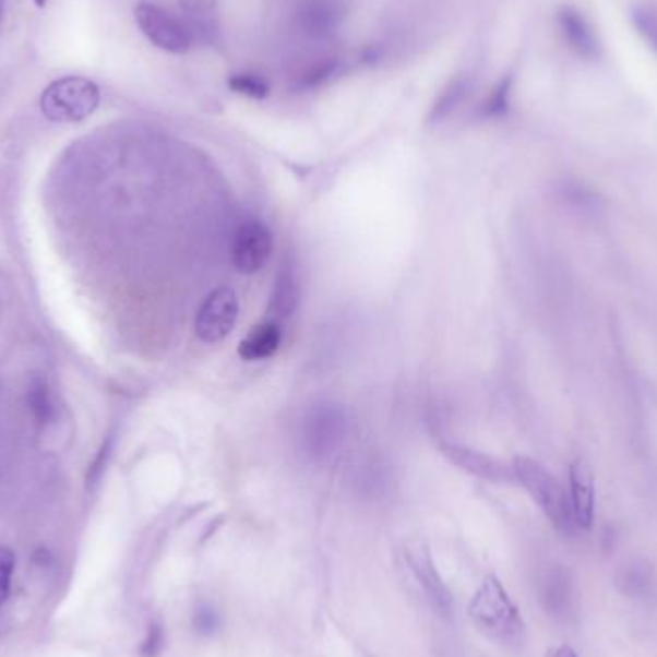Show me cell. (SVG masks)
Instances as JSON below:
<instances>
[{"label": "cell", "mask_w": 657, "mask_h": 657, "mask_svg": "<svg viewBox=\"0 0 657 657\" xmlns=\"http://www.w3.org/2000/svg\"><path fill=\"white\" fill-rule=\"evenodd\" d=\"M441 450L444 456L449 457L452 464L459 465L465 471L477 475L481 479L492 482H507L515 479L513 467L498 462L497 457L482 454L477 450L467 449L456 442H441Z\"/></svg>", "instance_id": "obj_10"}, {"label": "cell", "mask_w": 657, "mask_h": 657, "mask_svg": "<svg viewBox=\"0 0 657 657\" xmlns=\"http://www.w3.org/2000/svg\"><path fill=\"white\" fill-rule=\"evenodd\" d=\"M193 625L194 631L199 634H204V636L216 633L217 629H219V616H217L216 609L212 608L210 604L201 601L194 608Z\"/></svg>", "instance_id": "obj_20"}, {"label": "cell", "mask_w": 657, "mask_h": 657, "mask_svg": "<svg viewBox=\"0 0 657 657\" xmlns=\"http://www.w3.org/2000/svg\"><path fill=\"white\" fill-rule=\"evenodd\" d=\"M469 95V80L464 75H457L449 81V85L442 88L441 95L434 100L433 110H431V121H441L449 118L450 114L456 110L457 106L464 103V98Z\"/></svg>", "instance_id": "obj_17"}, {"label": "cell", "mask_w": 657, "mask_h": 657, "mask_svg": "<svg viewBox=\"0 0 657 657\" xmlns=\"http://www.w3.org/2000/svg\"><path fill=\"white\" fill-rule=\"evenodd\" d=\"M16 568V553L10 548H0V606L9 600L10 581Z\"/></svg>", "instance_id": "obj_21"}, {"label": "cell", "mask_w": 657, "mask_h": 657, "mask_svg": "<svg viewBox=\"0 0 657 657\" xmlns=\"http://www.w3.org/2000/svg\"><path fill=\"white\" fill-rule=\"evenodd\" d=\"M512 467L515 481L522 482L523 489L529 492L553 527L561 533H571L575 522L571 512L570 490L563 489L545 465L530 457H515Z\"/></svg>", "instance_id": "obj_1"}, {"label": "cell", "mask_w": 657, "mask_h": 657, "mask_svg": "<svg viewBox=\"0 0 657 657\" xmlns=\"http://www.w3.org/2000/svg\"><path fill=\"white\" fill-rule=\"evenodd\" d=\"M35 4L39 7V9H45V4H47V0H35Z\"/></svg>", "instance_id": "obj_26"}, {"label": "cell", "mask_w": 657, "mask_h": 657, "mask_svg": "<svg viewBox=\"0 0 657 657\" xmlns=\"http://www.w3.org/2000/svg\"><path fill=\"white\" fill-rule=\"evenodd\" d=\"M32 404L40 419H47V417H49V393H47V386L43 385V383H37V386H33Z\"/></svg>", "instance_id": "obj_23"}, {"label": "cell", "mask_w": 657, "mask_h": 657, "mask_svg": "<svg viewBox=\"0 0 657 657\" xmlns=\"http://www.w3.org/2000/svg\"><path fill=\"white\" fill-rule=\"evenodd\" d=\"M652 585V571L644 563H631L618 575V586L629 596L646 594Z\"/></svg>", "instance_id": "obj_19"}, {"label": "cell", "mask_w": 657, "mask_h": 657, "mask_svg": "<svg viewBox=\"0 0 657 657\" xmlns=\"http://www.w3.org/2000/svg\"><path fill=\"white\" fill-rule=\"evenodd\" d=\"M469 613L485 633L498 641L515 642L522 638L523 619L510 594L498 577H487L471 600Z\"/></svg>", "instance_id": "obj_3"}, {"label": "cell", "mask_w": 657, "mask_h": 657, "mask_svg": "<svg viewBox=\"0 0 657 657\" xmlns=\"http://www.w3.org/2000/svg\"><path fill=\"white\" fill-rule=\"evenodd\" d=\"M553 657H577V654H575V649L570 648V646H561V648L556 649Z\"/></svg>", "instance_id": "obj_24"}, {"label": "cell", "mask_w": 657, "mask_h": 657, "mask_svg": "<svg viewBox=\"0 0 657 657\" xmlns=\"http://www.w3.org/2000/svg\"><path fill=\"white\" fill-rule=\"evenodd\" d=\"M346 419L343 411L333 406H321L306 414L300 429V444L313 459H327L345 441Z\"/></svg>", "instance_id": "obj_5"}, {"label": "cell", "mask_w": 657, "mask_h": 657, "mask_svg": "<svg viewBox=\"0 0 657 657\" xmlns=\"http://www.w3.org/2000/svg\"><path fill=\"white\" fill-rule=\"evenodd\" d=\"M338 68H341V60L333 52H318L313 57L306 58V62L298 65L292 81L298 88L312 91L329 83L333 75H337Z\"/></svg>", "instance_id": "obj_15"}, {"label": "cell", "mask_w": 657, "mask_h": 657, "mask_svg": "<svg viewBox=\"0 0 657 657\" xmlns=\"http://www.w3.org/2000/svg\"><path fill=\"white\" fill-rule=\"evenodd\" d=\"M280 338H283V333H280L279 325L275 321H264L242 338L239 356L247 361L267 360L277 353Z\"/></svg>", "instance_id": "obj_14"}, {"label": "cell", "mask_w": 657, "mask_h": 657, "mask_svg": "<svg viewBox=\"0 0 657 657\" xmlns=\"http://www.w3.org/2000/svg\"><path fill=\"white\" fill-rule=\"evenodd\" d=\"M239 320V297L232 289H216L202 302L201 310L194 320L196 337L202 343H219L231 333Z\"/></svg>", "instance_id": "obj_6"}, {"label": "cell", "mask_w": 657, "mask_h": 657, "mask_svg": "<svg viewBox=\"0 0 657 657\" xmlns=\"http://www.w3.org/2000/svg\"><path fill=\"white\" fill-rule=\"evenodd\" d=\"M162 648H164V631H162L160 625L153 623L148 626V634H146L145 642L141 646V656L158 657Z\"/></svg>", "instance_id": "obj_22"}, {"label": "cell", "mask_w": 657, "mask_h": 657, "mask_svg": "<svg viewBox=\"0 0 657 657\" xmlns=\"http://www.w3.org/2000/svg\"><path fill=\"white\" fill-rule=\"evenodd\" d=\"M570 500L575 527L590 529L594 523L596 492L593 469L583 459H575L570 465Z\"/></svg>", "instance_id": "obj_11"}, {"label": "cell", "mask_w": 657, "mask_h": 657, "mask_svg": "<svg viewBox=\"0 0 657 657\" xmlns=\"http://www.w3.org/2000/svg\"><path fill=\"white\" fill-rule=\"evenodd\" d=\"M135 22L146 39L168 55H187L194 47L193 35L184 25L183 17L174 16L158 4L139 2Z\"/></svg>", "instance_id": "obj_4"}, {"label": "cell", "mask_w": 657, "mask_h": 657, "mask_svg": "<svg viewBox=\"0 0 657 657\" xmlns=\"http://www.w3.org/2000/svg\"><path fill=\"white\" fill-rule=\"evenodd\" d=\"M540 600L546 611L553 618L563 619L573 611L575 588L570 571L552 568L540 581Z\"/></svg>", "instance_id": "obj_13"}, {"label": "cell", "mask_w": 657, "mask_h": 657, "mask_svg": "<svg viewBox=\"0 0 657 657\" xmlns=\"http://www.w3.org/2000/svg\"><path fill=\"white\" fill-rule=\"evenodd\" d=\"M227 85L232 93L241 95V97L252 98V100H265L272 93V85L267 77L254 70H241V72H232L227 77Z\"/></svg>", "instance_id": "obj_16"}, {"label": "cell", "mask_w": 657, "mask_h": 657, "mask_svg": "<svg viewBox=\"0 0 657 657\" xmlns=\"http://www.w3.org/2000/svg\"><path fill=\"white\" fill-rule=\"evenodd\" d=\"M297 277L289 267L280 270L277 287L273 292L272 310L279 315H289L297 304Z\"/></svg>", "instance_id": "obj_18"}, {"label": "cell", "mask_w": 657, "mask_h": 657, "mask_svg": "<svg viewBox=\"0 0 657 657\" xmlns=\"http://www.w3.org/2000/svg\"><path fill=\"white\" fill-rule=\"evenodd\" d=\"M273 237L262 222H247L231 239V264L244 275L260 272L272 256Z\"/></svg>", "instance_id": "obj_7"}, {"label": "cell", "mask_w": 657, "mask_h": 657, "mask_svg": "<svg viewBox=\"0 0 657 657\" xmlns=\"http://www.w3.org/2000/svg\"><path fill=\"white\" fill-rule=\"evenodd\" d=\"M100 105V88L95 81L81 75H68L52 81L43 91L39 106L47 120L55 123H77L87 120Z\"/></svg>", "instance_id": "obj_2"}, {"label": "cell", "mask_w": 657, "mask_h": 657, "mask_svg": "<svg viewBox=\"0 0 657 657\" xmlns=\"http://www.w3.org/2000/svg\"><path fill=\"white\" fill-rule=\"evenodd\" d=\"M179 4L194 45H217L222 39V22L216 0H179Z\"/></svg>", "instance_id": "obj_12"}, {"label": "cell", "mask_w": 657, "mask_h": 657, "mask_svg": "<svg viewBox=\"0 0 657 657\" xmlns=\"http://www.w3.org/2000/svg\"><path fill=\"white\" fill-rule=\"evenodd\" d=\"M4 10H7V0H0V25H2V20H4Z\"/></svg>", "instance_id": "obj_25"}, {"label": "cell", "mask_w": 657, "mask_h": 657, "mask_svg": "<svg viewBox=\"0 0 657 657\" xmlns=\"http://www.w3.org/2000/svg\"><path fill=\"white\" fill-rule=\"evenodd\" d=\"M406 563L409 565L411 575L416 578L419 590L426 596L429 606L442 616L450 618L452 609H454V596L449 590V586L444 585L439 571L434 568L433 558L423 545H416L408 548L406 552Z\"/></svg>", "instance_id": "obj_8"}, {"label": "cell", "mask_w": 657, "mask_h": 657, "mask_svg": "<svg viewBox=\"0 0 657 657\" xmlns=\"http://www.w3.org/2000/svg\"><path fill=\"white\" fill-rule=\"evenodd\" d=\"M343 0H297L295 24L310 39H329L345 22Z\"/></svg>", "instance_id": "obj_9"}]
</instances>
